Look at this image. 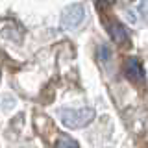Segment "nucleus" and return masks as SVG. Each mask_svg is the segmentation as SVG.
I'll list each match as a JSON object with an SVG mask.
<instances>
[{
	"mask_svg": "<svg viewBox=\"0 0 148 148\" xmlns=\"http://www.w3.org/2000/svg\"><path fill=\"white\" fill-rule=\"evenodd\" d=\"M61 117V122L65 124L67 128H72V130H78V128H83L95 119V109L92 108H78V109H63L59 113Z\"/></svg>",
	"mask_w": 148,
	"mask_h": 148,
	"instance_id": "f257e3e1",
	"label": "nucleus"
},
{
	"mask_svg": "<svg viewBox=\"0 0 148 148\" xmlns=\"http://www.w3.org/2000/svg\"><path fill=\"white\" fill-rule=\"evenodd\" d=\"M109 56H111V50L106 45H102L100 48H98V59H102V61H108Z\"/></svg>",
	"mask_w": 148,
	"mask_h": 148,
	"instance_id": "423d86ee",
	"label": "nucleus"
},
{
	"mask_svg": "<svg viewBox=\"0 0 148 148\" xmlns=\"http://www.w3.org/2000/svg\"><path fill=\"white\" fill-rule=\"evenodd\" d=\"M56 148H80V146H78V143L72 141V139H61V141L56 145Z\"/></svg>",
	"mask_w": 148,
	"mask_h": 148,
	"instance_id": "39448f33",
	"label": "nucleus"
},
{
	"mask_svg": "<svg viewBox=\"0 0 148 148\" xmlns=\"http://www.w3.org/2000/svg\"><path fill=\"white\" fill-rule=\"evenodd\" d=\"M124 72H126V78H128L130 82H133V83L143 82V78H145L143 67H141V63H139L135 58L126 59V65H124Z\"/></svg>",
	"mask_w": 148,
	"mask_h": 148,
	"instance_id": "7ed1b4c3",
	"label": "nucleus"
},
{
	"mask_svg": "<svg viewBox=\"0 0 148 148\" xmlns=\"http://www.w3.org/2000/svg\"><path fill=\"white\" fill-rule=\"evenodd\" d=\"M108 28H109V35H111V39H113L115 43H119V45L126 43V39H128L126 28H124L122 24H120L119 21H113V22H109V24H108Z\"/></svg>",
	"mask_w": 148,
	"mask_h": 148,
	"instance_id": "20e7f679",
	"label": "nucleus"
},
{
	"mask_svg": "<svg viewBox=\"0 0 148 148\" xmlns=\"http://www.w3.org/2000/svg\"><path fill=\"white\" fill-rule=\"evenodd\" d=\"M83 18H85V9L82 4H71L61 13V28L63 30H74L83 22Z\"/></svg>",
	"mask_w": 148,
	"mask_h": 148,
	"instance_id": "f03ea898",
	"label": "nucleus"
},
{
	"mask_svg": "<svg viewBox=\"0 0 148 148\" xmlns=\"http://www.w3.org/2000/svg\"><path fill=\"white\" fill-rule=\"evenodd\" d=\"M139 13L143 17H148V0H141L139 2Z\"/></svg>",
	"mask_w": 148,
	"mask_h": 148,
	"instance_id": "0eeeda50",
	"label": "nucleus"
}]
</instances>
